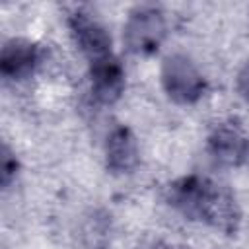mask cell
I'll list each match as a JSON object with an SVG mask.
<instances>
[{
  "mask_svg": "<svg viewBox=\"0 0 249 249\" xmlns=\"http://www.w3.org/2000/svg\"><path fill=\"white\" fill-rule=\"evenodd\" d=\"M167 202L189 220H198L226 233L237 231L241 212L233 193L208 177L187 175L169 183Z\"/></svg>",
  "mask_w": 249,
  "mask_h": 249,
  "instance_id": "cell-1",
  "label": "cell"
},
{
  "mask_svg": "<svg viewBox=\"0 0 249 249\" xmlns=\"http://www.w3.org/2000/svg\"><path fill=\"white\" fill-rule=\"evenodd\" d=\"M160 76L167 97L179 105L196 103L206 91L202 72L187 54L175 53L165 56V60L161 62Z\"/></svg>",
  "mask_w": 249,
  "mask_h": 249,
  "instance_id": "cell-2",
  "label": "cell"
},
{
  "mask_svg": "<svg viewBox=\"0 0 249 249\" xmlns=\"http://www.w3.org/2000/svg\"><path fill=\"white\" fill-rule=\"evenodd\" d=\"M165 18L154 6H138L128 14L123 27L124 47L134 54H150L158 51L165 39Z\"/></svg>",
  "mask_w": 249,
  "mask_h": 249,
  "instance_id": "cell-3",
  "label": "cell"
},
{
  "mask_svg": "<svg viewBox=\"0 0 249 249\" xmlns=\"http://www.w3.org/2000/svg\"><path fill=\"white\" fill-rule=\"evenodd\" d=\"M68 27H70V33H72L78 49L86 54L89 64L113 54L109 31L95 18H91V14L76 10L74 14L68 16Z\"/></svg>",
  "mask_w": 249,
  "mask_h": 249,
  "instance_id": "cell-4",
  "label": "cell"
},
{
  "mask_svg": "<svg viewBox=\"0 0 249 249\" xmlns=\"http://www.w3.org/2000/svg\"><path fill=\"white\" fill-rule=\"evenodd\" d=\"M208 152L220 165L237 167L249 156V138L237 124L222 123L208 136Z\"/></svg>",
  "mask_w": 249,
  "mask_h": 249,
  "instance_id": "cell-5",
  "label": "cell"
},
{
  "mask_svg": "<svg viewBox=\"0 0 249 249\" xmlns=\"http://www.w3.org/2000/svg\"><path fill=\"white\" fill-rule=\"evenodd\" d=\"M41 58L39 47L27 39L14 37L4 43L0 53V72L6 80H25L33 74Z\"/></svg>",
  "mask_w": 249,
  "mask_h": 249,
  "instance_id": "cell-6",
  "label": "cell"
},
{
  "mask_svg": "<svg viewBox=\"0 0 249 249\" xmlns=\"http://www.w3.org/2000/svg\"><path fill=\"white\" fill-rule=\"evenodd\" d=\"M91 76V93L99 103L111 105L124 91V68L111 54L103 60L89 64Z\"/></svg>",
  "mask_w": 249,
  "mask_h": 249,
  "instance_id": "cell-7",
  "label": "cell"
},
{
  "mask_svg": "<svg viewBox=\"0 0 249 249\" xmlns=\"http://www.w3.org/2000/svg\"><path fill=\"white\" fill-rule=\"evenodd\" d=\"M140 148L136 136L126 126H117L105 142V161L113 173H128L138 165Z\"/></svg>",
  "mask_w": 249,
  "mask_h": 249,
  "instance_id": "cell-8",
  "label": "cell"
},
{
  "mask_svg": "<svg viewBox=\"0 0 249 249\" xmlns=\"http://www.w3.org/2000/svg\"><path fill=\"white\" fill-rule=\"evenodd\" d=\"M18 173V160L12 154V150L4 144L2 146V156H0V175H2V185L8 187L10 181L16 177Z\"/></svg>",
  "mask_w": 249,
  "mask_h": 249,
  "instance_id": "cell-9",
  "label": "cell"
},
{
  "mask_svg": "<svg viewBox=\"0 0 249 249\" xmlns=\"http://www.w3.org/2000/svg\"><path fill=\"white\" fill-rule=\"evenodd\" d=\"M235 88H237V93L249 101V60L241 66L239 74H237V80H235Z\"/></svg>",
  "mask_w": 249,
  "mask_h": 249,
  "instance_id": "cell-10",
  "label": "cell"
},
{
  "mask_svg": "<svg viewBox=\"0 0 249 249\" xmlns=\"http://www.w3.org/2000/svg\"><path fill=\"white\" fill-rule=\"evenodd\" d=\"M152 249H185V247H175V245H167V243H158Z\"/></svg>",
  "mask_w": 249,
  "mask_h": 249,
  "instance_id": "cell-11",
  "label": "cell"
}]
</instances>
